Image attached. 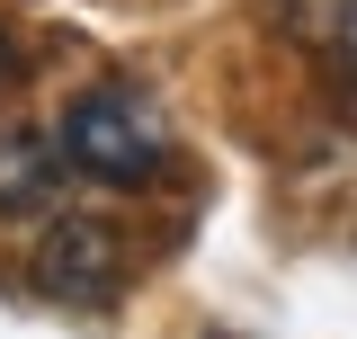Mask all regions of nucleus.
<instances>
[{
    "mask_svg": "<svg viewBox=\"0 0 357 339\" xmlns=\"http://www.w3.org/2000/svg\"><path fill=\"white\" fill-rule=\"evenodd\" d=\"M215 339H232V331H215Z\"/></svg>",
    "mask_w": 357,
    "mask_h": 339,
    "instance_id": "obj_7",
    "label": "nucleus"
},
{
    "mask_svg": "<svg viewBox=\"0 0 357 339\" xmlns=\"http://www.w3.org/2000/svg\"><path fill=\"white\" fill-rule=\"evenodd\" d=\"M340 54H349V72H357V0H349V18H340Z\"/></svg>",
    "mask_w": 357,
    "mask_h": 339,
    "instance_id": "obj_6",
    "label": "nucleus"
},
{
    "mask_svg": "<svg viewBox=\"0 0 357 339\" xmlns=\"http://www.w3.org/2000/svg\"><path fill=\"white\" fill-rule=\"evenodd\" d=\"M277 18H286V27H304V36H321V27H340V18H349V0H277Z\"/></svg>",
    "mask_w": 357,
    "mask_h": 339,
    "instance_id": "obj_4",
    "label": "nucleus"
},
{
    "mask_svg": "<svg viewBox=\"0 0 357 339\" xmlns=\"http://www.w3.org/2000/svg\"><path fill=\"white\" fill-rule=\"evenodd\" d=\"M63 161L89 170V179H107V188H152L161 170H170V116H161V98L143 81H89L72 107H63Z\"/></svg>",
    "mask_w": 357,
    "mask_h": 339,
    "instance_id": "obj_1",
    "label": "nucleus"
},
{
    "mask_svg": "<svg viewBox=\"0 0 357 339\" xmlns=\"http://www.w3.org/2000/svg\"><path fill=\"white\" fill-rule=\"evenodd\" d=\"M63 134L36 126H0V214H54L63 197Z\"/></svg>",
    "mask_w": 357,
    "mask_h": 339,
    "instance_id": "obj_3",
    "label": "nucleus"
},
{
    "mask_svg": "<svg viewBox=\"0 0 357 339\" xmlns=\"http://www.w3.org/2000/svg\"><path fill=\"white\" fill-rule=\"evenodd\" d=\"M116 232L107 223H54L36 241V295H54V303H81V312H98V303L126 286V268H116Z\"/></svg>",
    "mask_w": 357,
    "mask_h": 339,
    "instance_id": "obj_2",
    "label": "nucleus"
},
{
    "mask_svg": "<svg viewBox=\"0 0 357 339\" xmlns=\"http://www.w3.org/2000/svg\"><path fill=\"white\" fill-rule=\"evenodd\" d=\"M18 72H27V54H18V36H9V27H0V89L18 81Z\"/></svg>",
    "mask_w": 357,
    "mask_h": 339,
    "instance_id": "obj_5",
    "label": "nucleus"
}]
</instances>
